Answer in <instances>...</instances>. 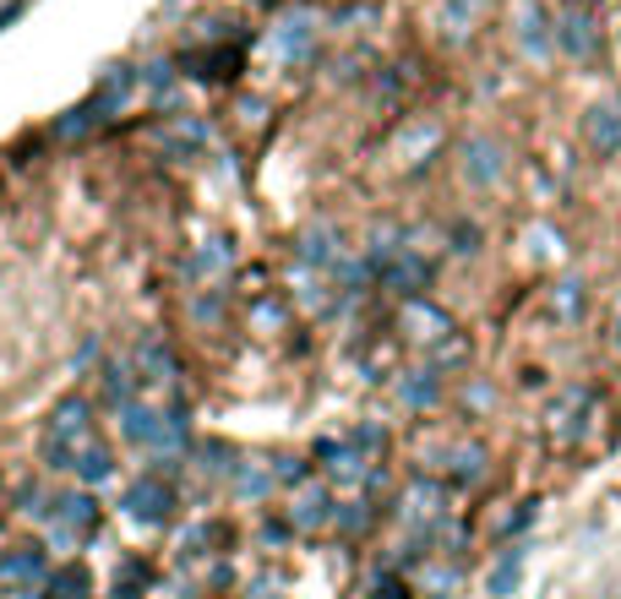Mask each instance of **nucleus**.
<instances>
[{"label": "nucleus", "instance_id": "1", "mask_svg": "<svg viewBox=\"0 0 621 599\" xmlns=\"http://www.w3.org/2000/svg\"><path fill=\"white\" fill-rule=\"evenodd\" d=\"M93 409L88 398H60L55 415L44 420V463L49 468H77V457L93 448Z\"/></svg>", "mask_w": 621, "mask_h": 599}, {"label": "nucleus", "instance_id": "2", "mask_svg": "<svg viewBox=\"0 0 621 599\" xmlns=\"http://www.w3.org/2000/svg\"><path fill=\"white\" fill-rule=\"evenodd\" d=\"M49 540L55 545H82V540H93V529H99V501L88 496V490H71V496H55L49 501Z\"/></svg>", "mask_w": 621, "mask_h": 599}, {"label": "nucleus", "instance_id": "3", "mask_svg": "<svg viewBox=\"0 0 621 599\" xmlns=\"http://www.w3.org/2000/svg\"><path fill=\"white\" fill-rule=\"evenodd\" d=\"M398 321H404L409 343H426V349H442V343H453V338H459L453 316H448L442 305H431V300H404Z\"/></svg>", "mask_w": 621, "mask_h": 599}, {"label": "nucleus", "instance_id": "4", "mask_svg": "<svg viewBox=\"0 0 621 599\" xmlns=\"http://www.w3.org/2000/svg\"><path fill=\"white\" fill-rule=\"evenodd\" d=\"M589 404H595V398H589L584 387H567V393L545 409V437H551L556 448H573V442L584 437V415H589Z\"/></svg>", "mask_w": 621, "mask_h": 599}, {"label": "nucleus", "instance_id": "5", "mask_svg": "<svg viewBox=\"0 0 621 599\" xmlns=\"http://www.w3.org/2000/svg\"><path fill=\"white\" fill-rule=\"evenodd\" d=\"M556 44L573 55V60H595L600 55V27H595V11L589 5H567L556 16Z\"/></svg>", "mask_w": 621, "mask_h": 599}, {"label": "nucleus", "instance_id": "6", "mask_svg": "<svg viewBox=\"0 0 621 599\" xmlns=\"http://www.w3.org/2000/svg\"><path fill=\"white\" fill-rule=\"evenodd\" d=\"M121 507H126L132 518H143V523H163V518L174 512V490H169L158 474H143V479H132V485H126Z\"/></svg>", "mask_w": 621, "mask_h": 599}, {"label": "nucleus", "instance_id": "7", "mask_svg": "<svg viewBox=\"0 0 621 599\" xmlns=\"http://www.w3.org/2000/svg\"><path fill=\"white\" fill-rule=\"evenodd\" d=\"M132 365H137V376H143L148 387H163V393L180 387V360H174V349H169L163 338H143L137 354H132Z\"/></svg>", "mask_w": 621, "mask_h": 599}, {"label": "nucleus", "instance_id": "8", "mask_svg": "<svg viewBox=\"0 0 621 599\" xmlns=\"http://www.w3.org/2000/svg\"><path fill=\"white\" fill-rule=\"evenodd\" d=\"M512 33H518L523 55H551V44H556V22L545 16L540 0H518L512 5Z\"/></svg>", "mask_w": 621, "mask_h": 599}, {"label": "nucleus", "instance_id": "9", "mask_svg": "<svg viewBox=\"0 0 621 599\" xmlns=\"http://www.w3.org/2000/svg\"><path fill=\"white\" fill-rule=\"evenodd\" d=\"M584 143L595 152H617L621 148V104L617 99H600L584 110Z\"/></svg>", "mask_w": 621, "mask_h": 599}, {"label": "nucleus", "instance_id": "10", "mask_svg": "<svg viewBox=\"0 0 621 599\" xmlns=\"http://www.w3.org/2000/svg\"><path fill=\"white\" fill-rule=\"evenodd\" d=\"M501 143H490V137H474L464 148V180L468 185H496L501 180Z\"/></svg>", "mask_w": 621, "mask_h": 599}, {"label": "nucleus", "instance_id": "11", "mask_svg": "<svg viewBox=\"0 0 621 599\" xmlns=\"http://www.w3.org/2000/svg\"><path fill=\"white\" fill-rule=\"evenodd\" d=\"M327 518H338V507H332V496L321 490V485H306L301 496H295V507H290V523L295 529H306V534H316Z\"/></svg>", "mask_w": 621, "mask_h": 599}, {"label": "nucleus", "instance_id": "12", "mask_svg": "<svg viewBox=\"0 0 621 599\" xmlns=\"http://www.w3.org/2000/svg\"><path fill=\"white\" fill-rule=\"evenodd\" d=\"M88 589H93V578H88V567H55V573H44V589H38V599H88Z\"/></svg>", "mask_w": 621, "mask_h": 599}, {"label": "nucleus", "instance_id": "13", "mask_svg": "<svg viewBox=\"0 0 621 599\" xmlns=\"http://www.w3.org/2000/svg\"><path fill=\"white\" fill-rule=\"evenodd\" d=\"M38 573H44L38 545H16V551H5V556H0V584H33Z\"/></svg>", "mask_w": 621, "mask_h": 599}, {"label": "nucleus", "instance_id": "14", "mask_svg": "<svg viewBox=\"0 0 621 599\" xmlns=\"http://www.w3.org/2000/svg\"><path fill=\"white\" fill-rule=\"evenodd\" d=\"M518 578H523V551H507L496 567H490V578H485V595L490 599H507L518 589Z\"/></svg>", "mask_w": 621, "mask_h": 599}, {"label": "nucleus", "instance_id": "15", "mask_svg": "<svg viewBox=\"0 0 621 599\" xmlns=\"http://www.w3.org/2000/svg\"><path fill=\"white\" fill-rule=\"evenodd\" d=\"M437 501H442V485H426V479H415V485L404 490V518H409V523H420V518L431 523V518H437Z\"/></svg>", "mask_w": 621, "mask_h": 599}, {"label": "nucleus", "instance_id": "16", "mask_svg": "<svg viewBox=\"0 0 621 599\" xmlns=\"http://www.w3.org/2000/svg\"><path fill=\"white\" fill-rule=\"evenodd\" d=\"M110 474H115V457H110L104 442H93V448L77 457V479H82V485H104Z\"/></svg>", "mask_w": 621, "mask_h": 599}, {"label": "nucleus", "instance_id": "17", "mask_svg": "<svg viewBox=\"0 0 621 599\" xmlns=\"http://www.w3.org/2000/svg\"><path fill=\"white\" fill-rule=\"evenodd\" d=\"M191 273H196V279H224V273H229V246H224V240H207V246L191 257Z\"/></svg>", "mask_w": 621, "mask_h": 599}, {"label": "nucleus", "instance_id": "18", "mask_svg": "<svg viewBox=\"0 0 621 599\" xmlns=\"http://www.w3.org/2000/svg\"><path fill=\"white\" fill-rule=\"evenodd\" d=\"M479 11H485V0H448V11H442V27H448L453 38H464V33H474Z\"/></svg>", "mask_w": 621, "mask_h": 599}, {"label": "nucleus", "instance_id": "19", "mask_svg": "<svg viewBox=\"0 0 621 599\" xmlns=\"http://www.w3.org/2000/svg\"><path fill=\"white\" fill-rule=\"evenodd\" d=\"M273 479H279V468H268V463H246V468L235 474V490H240V496H268Z\"/></svg>", "mask_w": 621, "mask_h": 599}, {"label": "nucleus", "instance_id": "20", "mask_svg": "<svg viewBox=\"0 0 621 599\" xmlns=\"http://www.w3.org/2000/svg\"><path fill=\"white\" fill-rule=\"evenodd\" d=\"M551 310H556L562 321L584 316V284H578V279H562V284H556V295H551Z\"/></svg>", "mask_w": 621, "mask_h": 599}, {"label": "nucleus", "instance_id": "21", "mask_svg": "<svg viewBox=\"0 0 621 599\" xmlns=\"http://www.w3.org/2000/svg\"><path fill=\"white\" fill-rule=\"evenodd\" d=\"M207 132H202V121H174L169 132H163V143H174V148H196Z\"/></svg>", "mask_w": 621, "mask_h": 599}, {"label": "nucleus", "instance_id": "22", "mask_svg": "<svg viewBox=\"0 0 621 599\" xmlns=\"http://www.w3.org/2000/svg\"><path fill=\"white\" fill-rule=\"evenodd\" d=\"M404 398H409V404H431V398H437V382H431V376H426V382H409Z\"/></svg>", "mask_w": 621, "mask_h": 599}, {"label": "nucleus", "instance_id": "23", "mask_svg": "<svg viewBox=\"0 0 621 599\" xmlns=\"http://www.w3.org/2000/svg\"><path fill=\"white\" fill-rule=\"evenodd\" d=\"M617 349H621V305H617Z\"/></svg>", "mask_w": 621, "mask_h": 599}]
</instances>
